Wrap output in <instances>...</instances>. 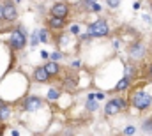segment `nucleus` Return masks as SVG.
Masks as SVG:
<instances>
[{"label": "nucleus", "mask_w": 152, "mask_h": 136, "mask_svg": "<svg viewBox=\"0 0 152 136\" xmlns=\"http://www.w3.org/2000/svg\"><path fill=\"white\" fill-rule=\"evenodd\" d=\"M108 34H110V27H108L104 18H99L88 25V35L90 37H106Z\"/></svg>", "instance_id": "nucleus-2"}, {"label": "nucleus", "mask_w": 152, "mask_h": 136, "mask_svg": "<svg viewBox=\"0 0 152 136\" xmlns=\"http://www.w3.org/2000/svg\"><path fill=\"white\" fill-rule=\"evenodd\" d=\"M147 76H149V78L152 80V64L149 66V69H147Z\"/></svg>", "instance_id": "nucleus-22"}, {"label": "nucleus", "mask_w": 152, "mask_h": 136, "mask_svg": "<svg viewBox=\"0 0 152 136\" xmlns=\"http://www.w3.org/2000/svg\"><path fill=\"white\" fill-rule=\"evenodd\" d=\"M83 2H85V4L88 5V9L94 11V12H99V11H101V5H99L96 0H83Z\"/></svg>", "instance_id": "nucleus-15"}, {"label": "nucleus", "mask_w": 152, "mask_h": 136, "mask_svg": "<svg viewBox=\"0 0 152 136\" xmlns=\"http://www.w3.org/2000/svg\"><path fill=\"white\" fill-rule=\"evenodd\" d=\"M2 7H4V21H7V23L16 21V18H18V11H16L14 2H12V0H5V2L2 4Z\"/></svg>", "instance_id": "nucleus-7"}, {"label": "nucleus", "mask_w": 152, "mask_h": 136, "mask_svg": "<svg viewBox=\"0 0 152 136\" xmlns=\"http://www.w3.org/2000/svg\"><path fill=\"white\" fill-rule=\"evenodd\" d=\"M42 106V99L37 97V96H30V97H27L25 102H23V108L27 110V111H36Z\"/></svg>", "instance_id": "nucleus-8"}, {"label": "nucleus", "mask_w": 152, "mask_h": 136, "mask_svg": "<svg viewBox=\"0 0 152 136\" xmlns=\"http://www.w3.org/2000/svg\"><path fill=\"white\" fill-rule=\"evenodd\" d=\"M127 53H129V58H131V60L140 62V60H143V58H145V55H147V48H145V44H143V42H134V44H131V46H129Z\"/></svg>", "instance_id": "nucleus-5"}, {"label": "nucleus", "mask_w": 152, "mask_h": 136, "mask_svg": "<svg viewBox=\"0 0 152 136\" xmlns=\"http://www.w3.org/2000/svg\"><path fill=\"white\" fill-rule=\"evenodd\" d=\"M44 69H46V72L50 74V78H55V76H58V74H60V71H62L60 64H58V62H53V60L46 62V64H44Z\"/></svg>", "instance_id": "nucleus-10"}, {"label": "nucleus", "mask_w": 152, "mask_h": 136, "mask_svg": "<svg viewBox=\"0 0 152 136\" xmlns=\"http://www.w3.org/2000/svg\"><path fill=\"white\" fill-rule=\"evenodd\" d=\"M58 96H60L58 90H50V92H48V99H57Z\"/></svg>", "instance_id": "nucleus-18"}, {"label": "nucleus", "mask_w": 152, "mask_h": 136, "mask_svg": "<svg viewBox=\"0 0 152 136\" xmlns=\"http://www.w3.org/2000/svg\"><path fill=\"white\" fill-rule=\"evenodd\" d=\"M131 83H133V80H131V78H127V76H122V80H120V81L115 85L113 92H117V94H118V92H124L126 88H129V87H131Z\"/></svg>", "instance_id": "nucleus-12"}, {"label": "nucleus", "mask_w": 152, "mask_h": 136, "mask_svg": "<svg viewBox=\"0 0 152 136\" xmlns=\"http://www.w3.org/2000/svg\"><path fill=\"white\" fill-rule=\"evenodd\" d=\"M0 136H4V126H0Z\"/></svg>", "instance_id": "nucleus-23"}, {"label": "nucleus", "mask_w": 152, "mask_h": 136, "mask_svg": "<svg viewBox=\"0 0 152 136\" xmlns=\"http://www.w3.org/2000/svg\"><path fill=\"white\" fill-rule=\"evenodd\" d=\"M124 76H127V78H131V80H134V78L138 76V69H136V66H134L133 62L126 64V74H124Z\"/></svg>", "instance_id": "nucleus-13"}, {"label": "nucleus", "mask_w": 152, "mask_h": 136, "mask_svg": "<svg viewBox=\"0 0 152 136\" xmlns=\"http://www.w3.org/2000/svg\"><path fill=\"white\" fill-rule=\"evenodd\" d=\"M50 14H51L53 18H62V20H66V18L69 16V4H67V2H55V4L51 5V9H50Z\"/></svg>", "instance_id": "nucleus-6"}, {"label": "nucleus", "mask_w": 152, "mask_h": 136, "mask_svg": "<svg viewBox=\"0 0 152 136\" xmlns=\"http://www.w3.org/2000/svg\"><path fill=\"white\" fill-rule=\"evenodd\" d=\"M106 4H108V7H110V9H115V7H118V5H120V0H106Z\"/></svg>", "instance_id": "nucleus-17"}, {"label": "nucleus", "mask_w": 152, "mask_h": 136, "mask_svg": "<svg viewBox=\"0 0 152 136\" xmlns=\"http://www.w3.org/2000/svg\"><path fill=\"white\" fill-rule=\"evenodd\" d=\"M16 2H20V0H16Z\"/></svg>", "instance_id": "nucleus-24"}, {"label": "nucleus", "mask_w": 152, "mask_h": 136, "mask_svg": "<svg viewBox=\"0 0 152 136\" xmlns=\"http://www.w3.org/2000/svg\"><path fill=\"white\" fill-rule=\"evenodd\" d=\"M131 104H133L136 110L145 111V110H149V108H151L152 96H151V94H147V92H143V90H138V92H134V94H133V97H131Z\"/></svg>", "instance_id": "nucleus-1"}, {"label": "nucleus", "mask_w": 152, "mask_h": 136, "mask_svg": "<svg viewBox=\"0 0 152 136\" xmlns=\"http://www.w3.org/2000/svg\"><path fill=\"white\" fill-rule=\"evenodd\" d=\"M66 20H62V18H53V16H50V20H48V29L50 30H62L64 27H66Z\"/></svg>", "instance_id": "nucleus-11"}, {"label": "nucleus", "mask_w": 152, "mask_h": 136, "mask_svg": "<svg viewBox=\"0 0 152 136\" xmlns=\"http://www.w3.org/2000/svg\"><path fill=\"white\" fill-rule=\"evenodd\" d=\"M134 131H136V129H134L133 126H129V127H126V129H124V135H126V136H133V135H134Z\"/></svg>", "instance_id": "nucleus-19"}, {"label": "nucleus", "mask_w": 152, "mask_h": 136, "mask_svg": "<svg viewBox=\"0 0 152 136\" xmlns=\"http://www.w3.org/2000/svg\"><path fill=\"white\" fill-rule=\"evenodd\" d=\"M9 117H11V108L2 102V104H0V122H5Z\"/></svg>", "instance_id": "nucleus-14"}, {"label": "nucleus", "mask_w": 152, "mask_h": 136, "mask_svg": "<svg viewBox=\"0 0 152 136\" xmlns=\"http://www.w3.org/2000/svg\"><path fill=\"white\" fill-rule=\"evenodd\" d=\"M9 44L12 50H23L25 44H27V34L21 30V29H16L11 32V39H9Z\"/></svg>", "instance_id": "nucleus-4"}, {"label": "nucleus", "mask_w": 152, "mask_h": 136, "mask_svg": "<svg viewBox=\"0 0 152 136\" xmlns=\"http://www.w3.org/2000/svg\"><path fill=\"white\" fill-rule=\"evenodd\" d=\"M39 39H41L42 42H46V41H48V37H46V30H41V32H39Z\"/></svg>", "instance_id": "nucleus-20"}, {"label": "nucleus", "mask_w": 152, "mask_h": 136, "mask_svg": "<svg viewBox=\"0 0 152 136\" xmlns=\"http://www.w3.org/2000/svg\"><path fill=\"white\" fill-rule=\"evenodd\" d=\"M142 129H143L145 133H152V117L145 118V120L142 122Z\"/></svg>", "instance_id": "nucleus-16"}, {"label": "nucleus", "mask_w": 152, "mask_h": 136, "mask_svg": "<svg viewBox=\"0 0 152 136\" xmlns=\"http://www.w3.org/2000/svg\"><path fill=\"white\" fill-rule=\"evenodd\" d=\"M32 76H34V81H37V83H48V81L51 80V78H50V74L46 72L44 66H37V67L34 69Z\"/></svg>", "instance_id": "nucleus-9"}, {"label": "nucleus", "mask_w": 152, "mask_h": 136, "mask_svg": "<svg viewBox=\"0 0 152 136\" xmlns=\"http://www.w3.org/2000/svg\"><path fill=\"white\" fill-rule=\"evenodd\" d=\"M127 108V101L122 99V97H115V99H110V101L104 104V115L106 117H113L117 113L124 111Z\"/></svg>", "instance_id": "nucleus-3"}, {"label": "nucleus", "mask_w": 152, "mask_h": 136, "mask_svg": "<svg viewBox=\"0 0 152 136\" xmlns=\"http://www.w3.org/2000/svg\"><path fill=\"white\" fill-rule=\"evenodd\" d=\"M4 21V7H2V4H0V23Z\"/></svg>", "instance_id": "nucleus-21"}]
</instances>
